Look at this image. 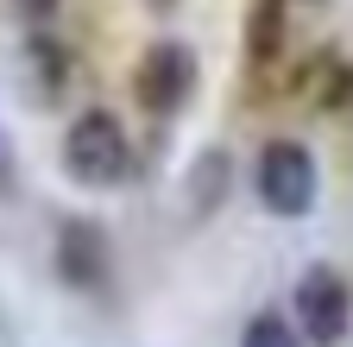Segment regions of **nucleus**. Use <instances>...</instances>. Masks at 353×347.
I'll return each instance as SVG.
<instances>
[{"instance_id":"obj_2","label":"nucleus","mask_w":353,"mask_h":347,"mask_svg":"<svg viewBox=\"0 0 353 347\" xmlns=\"http://www.w3.org/2000/svg\"><path fill=\"white\" fill-rule=\"evenodd\" d=\"M252 184H259V202L272 208L278 221H303V215L316 208V190H322L316 152L303 139H272L259 152V164H252Z\"/></svg>"},{"instance_id":"obj_7","label":"nucleus","mask_w":353,"mask_h":347,"mask_svg":"<svg viewBox=\"0 0 353 347\" xmlns=\"http://www.w3.org/2000/svg\"><path fill=\"white\" fill-rule=\"evenodd\" d=\"M221 196H228V152H221V146H202V158L190 164V208L196 215H214Z\"/></svg>"},{"instance_id":"obj_4","label":"nucleus","mask_w":353,"mask_h":347,"mask_svg":"<svg viewBox=\"0 0 353 347\" xmlns=\"http://www.w3.org/2000/svg\"><path fill=\"white\" fill-rule=\"evenodd\" d=\"M290 303H296L303 341H316V347H334V341L347 335V322H353V290H347V278H341L334 266H309V272L296 278Z\"/></svg>"},{"instance_id":"obj_8","label":"nucleus","mask_w":353,"mask_h":347,"mask_svg":"<svg viewBox=\"0 0 353 347\" xmlns=\"http://www.w3.org/2000/svg\"><path fill=\"white\" fill-rule=\"evenodd\" d=\"M240 347H303V335H296L284 316L265 310V316H252V322L240 328Z\"/></svg>"},{"instance_id":"obj_1","label":"nucleus","mask_w":353,"mask_h":347,"mask_svg":"<svg viewBox=\"0 0 353 347\" xmlns=\"http://www.w3.org/2000/svg\"><path fill=\"white\" fill-rule=\"evenodd\" d=\"M63 170L70 184L82 190H114L126 170H132V139L114 108H82L63 133Z\"/></svg>"},{"instance_id":"obj_9","label":"nucleus","mask_w":353,"mask_h":347,"mask_svg":"<svg viewBox=\"0 0 353 347\" xmlns=\"http://www.w3.org/2000/svg\"><path fill=\"white\" fill-rule=\"evenodd\" d=\"M57 7H63V0H7V13H13L26 32H44V26L57 19Z\"/></svg>"},{"instance_id":"obj_11","label":"nucleus","mask_w":353,"mask_h":347,"mask_svg":"<svg viewBox=\"0 0 353 347\" xmlns=\"http://www.w3.org/2000/svg\"><path fill=\"white\" fill-rule=\"evenodd\" d=\"M152 7H176V0H152Z\"/></svg>"},{"instance_id":"obj_3","label":"nucleus","mask_w":353,"mask_h":347,"mask_svg":"<svg viewBox=\"0 0 353 347\" xmlns=\"http://www.w3.org/2000/svg\"><path fill=\"white\" fill-rule=\"evenodd\" d=\"M190 95H196V51L183 45V38L145 45V57L132 63V101H139L145 114H158V120H170Z\"/></svg>"},{"instance_id":"obj_10","label":"nucleus","mask_w":353,"mask_h":347,"mask_svg":"<svg viewBox=\"0 0 353 347\" xmlns=\"http://www.w3.org/2000/svg\"><path fill=\"white\" fill-rule=\"evenodd\" d=\"M19 196V152H13V133L0 126V202Z\"/></svg>"},{"instance_id":"obj_6","label":"nucleus","mask_w":353,"mask_h":347,"mask_svg":"<svg viewBox=\"0 0 353 347\" xmlns=\"http://www.w3.org/2000/svg\"><path fill=\"white\" fill-rule=\"evenodd\" d=\"M51 266H57V278L70 290H101V278H108V234H101V221H88V215H63V221H57Z\"/></svg>"},{"instance_id":"obj_5","label":"nucleus","mask_w":353,"mask_h":347,"mask_svg":"<svg viewBox=\"0 0 353 347\" xmlns=\"http://www.w3.org/2000/svg\"><path fill=\"white\" fill-rule=\"evenodd\" d=\"M7 82L19 89L26 108H51L70 89V51L57 45V38H44V32H26V45L7 63Z\"/></svg>"}]
</instances>
